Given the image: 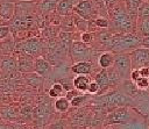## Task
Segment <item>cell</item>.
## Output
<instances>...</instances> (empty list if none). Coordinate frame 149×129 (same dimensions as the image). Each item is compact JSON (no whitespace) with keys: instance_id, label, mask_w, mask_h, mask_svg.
Wrapping results in <instances>:
<instances>
[{"instance_id":"7","label":"cell","mask_w":149,"mask_h":129,"mask_svg":"<svg viewBox=\"0 0 149 129\" xmlns=\"http://www.w3.org/2000/svg\"><path fill=\"white\" fill-rule=\"evenodd\" d=\"M132 120V115L127 107H120L112 112L106 117L107 124H127Z\"/></svg>"},{"instance_id":"19","label":"cell","mask_w":149,"mask_h":129,"mask_svg":"<svg viewBox=\"0 0 149 129\" xmlns=\"http://www.w3.org/2000/svg\"><path fill=\"white\" fill-rule=\"evenodd\" d=\"M72 83H73V87L77 91H79V92H87L88 85H90L91 80H90V78L86 74H77L73 78Z\"/></svg>"},{"instance_id":"9","label":"cell","mask_w":149,"mask_h":129,"mask_svg":"<svg viewBox=\"0 0 149 129\" xmlns=\"http://www.w3.org/2000/svg\"><path fill=\"white\" fill-rule=\"evenodd\" d=\"M130 58H132L133 69L149 66V49L141 46L130 52Z\"/></svg>"},{"instance_id":"27","label":"cell","mask_w":149,"mask_h":129,"mask_svg":"<svg viewBox=\"0 0 149 129\" xmlns=\"http://www.w3.org/2000/svg\"><path fill=\"white\" fill-rule=\"evenodd\" d=\"M70 106H71V101L66 96H59L55 101V108H56V110H58L61 113L69 110Z\"/></svg>"},{"instance_id":"34","label":"cell","mask_w":149,"mask_h":129,"mask_svg":"<svg viewBox=\"0 0 149 129\" xmlns=\"http://www.w3.org/2000/svg\"><path fill=\"white\" fill-rule=\"evenodd\" d=\"M94 38H95V33L93 31H85L80 34V41L85 44H88V45L92 44Z\"/></svg>"},{"instance_id":"32","label":"cell","mask_w":149,"mask_h":129,"mask_svg":"<svg viewBox=\"0 0 149 129\" xmlns=\"http://www.w3.org/2000/svg\"><path fill=\"white\" fill-rule=\"evenodd\" d=\"M149 17V0H144L137 9V19Z\"/></svg>"},{"instance_id":"38","label":"cell","mask_w":149,"mask_h":129,"mask_svg":"<svg viewBox=\"0 0 149 129\" xmlns=\"http://www.w3.org/2000/svg\"><path fill=\"white\" fill-rule=\"evenodd\" d=\"M99 91H100V87H99L98 83H97L95 80H91V83H90V85H88L87 92L91 93V94H95V93H98Z\"/></svg>"},{"instance_id":"6","label":"cell","mask_w":149,"mask_h":129,"mask_svg":"<svg viewBox=\"0 0 149 129\" xmlns=\"http://www.w3.org/2000/svg\"><path fill=\"white\" fill-rule=\"evenodd\" d=\"M70 53H71L72 60L74 63L83 62V60H88L90 62L91 49H90L88 44H85L81 41H73V43L71 45V49H70Z\"/></svg>"},{"instance_id":"36","label":"cell","mask_w":149,"mask_h":129,"mask_svg":"<svg viewBox=\"0 0 149 129\" xmlns=\"http://www.w3.org/2000/svg\"><path fill=\"white\" fill-rule=\"evenodd\" d=\"M122 126L128 129H149V127H147L143 122H129V123L122 124Z\"/></svg>"},{"instance_id":"26","label":"cell","mask_w":149,"mask_h":129,"mask_svg":"<svg viewBox=\"0 0 149 129\" xmlns=\"http://www.w3.org/2000/svg\"><path fill=\"white\" fill-rule=\"evenodd\" d=\"M144 0H123L127 10L135 17H137V9Z\"/></svg>"},{"instance_id":"31","label":"cell","mask_w":149,"mask_h":129,"mask_svg":"<svg viewBox=\"0 0 149 129\" xmlns=\"http://www.w3.org/2000/svg\"><path fill=\"white\" fill-rule=\"evenodd\" d=\"M63 92H64L63 85H62L61 83H54V84L51 85V87L49 88L48 94H49L50 98H56V99H57V98L62 96Z\"/></svg>"},{"instance_id":"25","label":"cell","mask_w":149,"mask_h":129,"mask_svg":"<svg viewBox=\"0 0 149 129\" xmlns=\"http://www.w3.org/2000/svg\"><path fill=\"white\" fill-rule=\"evenodd\" d=\"M73 20H74V26L76 29L79 30L80 33H85L90 30V22L80 16H78L77 14H73Z\"/></svg>"},{"instance_id":"21","label":"cell","mask_w":149,"mask_h":129,"mask_svg":"<svg viewBox=\"0 0 149 129\" xmlns=\"http://www.w3.org/2000/svg\"><path fill=\"white\" fill-rule=\"evenodd\" d=\"M98 64L101 69H108L114 65V53L112 51H104L98 58Z\"/></svg>"},{"instance_id":"13","label":"cell","mask_w":149,"mask_h":129,"mask_svg":"<svg viewBox=\"0 0 149 129\" xmlns=\"http://www.w3.org/2000/svg\"><path fill=\"white\" fill-rule=\"evenodd\" d=\"M15 3L8 1H0V17L10 21L15 15Z\"/></svg>"},{"instance_id":"28","label":"cell","mask_w":149,"mask_h":129,"mask_svg":"<svg viewBox=\"0 0 149 129\" xmlns=\"http://www.w3.org/2000/svg\"><path fill=\"white\" fill-rule=\"evenodd\" d=\"M59 27L62 28V31L72 33L73 27L76 28V26H74V20H73V15H66V16H64L63 20H62L61 23H59Z\"/></svg>"},{"instance_id":"29","label":"cell","mask_w":149,"mask_h":129,"mask_svg":"<svg viewBox=\"0 0 149 129\" xmlns=\"http://www.w3.org/2000/svg\"><path fill=\"white\" fill-rule=\"evenodd\" d=\"M107 70V74H108V79H109V84L111 86H115V85H120L122 83V78L120 77V74L118 73V71L115 70L114 66H111Z\"/></svg>"},{"instance_id":"5","label":"cell","mask_w":149,"mask_h":129,"mask_svg":"<svg viewBox=\"0 0 149 129\" xmlns=\"http://www.w3.org/2000/svg\"><path fill=\"white\" fill-rule=\"evenodd\" d=\"M115 70L118 71V73L120 74V77L122 78V80H127L130 79V74H132V58H130V53H114V65Z\"/></svg>"},{"instance_id":"4","label":"cell","mask_w":149,"mask_h":129,"mask_svg":"<svg viewBox=\"0 0 149 129\" xmlns=\"http://www.w3.org/2000/svg\"><path fill=\"white\" fill-rule=\"evenodd\" d=\"M20 49V52L26 53L33 58H37L44 55V45L43 42L38 37H29L20 43V46L16 45L15 49Z\"/></svg>"},{"instance_id":"11","label":"cell","mask_w":149,"mask_h":129,"mask_svg":"<svg viewBox=\"0 0 149 129\" xmlns=\"http://www.w3.org/2000/svg\"><path fill=\"white\" fill-rule=\"evenodd\" d=\"M34 62H35V58L21 52V55L19 56V59H17V70L22 73H26V74L35 72Z\"/></svg>"},{"instance_id":"30","label":"cell","mask_w":149,"mask_h":129,"mask_svg":"<svg viewBox=\"0 0 149 129\" xmlns=\"http://www.w3.org/2000/svg\"><path fill=\"white\" fill-rule=\"evenodd\" d=\"M26 80L28 81L29 85L34 86V87H40L43 84V77L37 74L36 72H31V73H27L26 76Z\"/></svg>"},{"instance_id":"23","label":"cell","mask_w":149,"mask_h":129,"mask_svg":"<svg viewBox=\"0 0 149 129\" xmlns=\"http://www.w3.org/2000/svg\"><path fill=\"white\" fill-rule=\"evenodd\" d=\"M136 33L142 36H149V17H144V19H137L136 22Z\"/></svg>"},{"instance_id":"12","label":"cell","mask_w":149,"mask_h":129,"mask_svg":"<svg viewBox=\"0 0 149 129\" xmlns=\"http://www.w3.org/2000/svg\"><path fill=\"white\" fill-rule=\"evenodd\" d=\"M16 44L14 37L10 35L0 41V56H9L15 51Z\"/></svg>"},{"instance_id":"39","label":"cell","mask_w":149,"mask_h":129,"mask_svg":"<svg viewBox=\"0 0 149 129\" xmlns=\"http://www.w3.org/2000/svg\"><path fill=\"white\" fill-rule=\"evenodd\" d=\"M10 27L9 26H2V27H0V41L1 40H3V38H6V37H8L9 36V34H10Z\"/></svg>"},{"instance_id":"37","label":"cell","mask_w":149,"mask_h":129,"mask_svg":"<svg viewBox=\"0 0 149 129\" xmlns=\"http://www.w3.org/2000/svg\"><path fill=\"white\" fill-rule=\"evenodd\" d=\"M86 99H87L86 95H77V96H74V98L71 100V106H73V107H79V106H81V105L85 103Z\"/></svg>"},{"instance_id":"16","label":"cell","mask_w":149,"mask_h":129,"mask_svg":"<svg viewBox=\"0 0 149 129\" xmlns=\"http://www.w3.org/2000/svg\"><path fill=\"white\" fill-rule=\"evenodd\" d=\"M121 87V92L125 93L128 96H137L139 95V87L136 86L135 81H133L132 79H127V80H122V83L120 84Z\"/></svg>"},{"instance_id":"17","label":"cell","mask_w":149,"mask_h":129,"mask_svg":"<svg viewBox=\"0 0 149 129\" xmlns=\"http://www.w3.org/2000/svg\"><path fill=\"white\" fill-rule=\"evenodd\" d=\"M0 66L3 71L8 73H13L17 70V60L12 56H1Z\"/></svg>"},{"instance_id":"40","label":"cell","mask_w":149,"mask_h":129,"mask_svg":"<svg viewBox=\"0 0 149 129\" xmlns=\"http://www.w3.org/2000/svg\"><path fill=\"white\" fill-rule=\"evenodd\" d=\"M104 1H105V5H106L107 9L111 10V9H113L115 6H118L122 0H104Z\"/></svg>"},{"instance_id":"45","label":"cell","mask_w":149,"mask_h":129,"mask_svg":"<svg viewBox=\"0 0 149 129\" xmlns=\"http://www.w3.org/2000/svg\"><path fill=\"white\" fill-rule=\"evenodd\" d=\"M2 26H9V22L7 20H3L0 17V27H2Z\"/></svg>"},{"instance_id":"1","label":"cell","mask_w":149,"mask_h":129,"mask_svg":"<svg viewBox=\"0 0 149 129\" xmlns=\"http://www.w3.org/2000/svg\"><path fill=\"white\" fill-rule=\"evenodd\" d=\"M108 19L111 21V27H113L114 34H127L136 31L137 17L133 16L127 10L123 0L113 9L108 10Z\"/></svg>"},{"instance_id":"43","label":"cell","mask_w":149,"mask_h":129,"mask_svg":"<svg viewBox=\"0 0 149 129\" xmlns=\"http://www.w3.org/2000/svg\"><path fill=\"white\" fill-rule=\"evenodd\" d=\"M78 92H79V91H77V89H71V91H68L66 98H68V99H69V100L71 101V100H72V99H73L74 96L79 95V94H78Z\"/></svg>"},{"instance_id":"14","label":"cell","mask_w":149,"mask_h":129,"mask_svg":"<svg viewBox=\"0 0 149 129\" xmlns=\"http://www.w3.org/2000/svg\"><path fill=\"white\" fill-rule=\"evenodd\" d=\"M62 0H41L40 5H38V10L43 16H48L49 14H51L52 12L56 10L58 3Z\"/></svg>"},{"instance_id":"33","label":"cell","mask_w":149,"mask_h":129,"mask_svg":"<svg viewBox=\"0 0 149 129\" xmlns=\"http://www.w3.org/2000/svg\"><path fill=\"white\" fill-rule=\"evenodd\" d=\"M94 23L99 29H108L111 27V21L108 17H97L94 19Z\"/></svg>"},{"instance_id":"3","label":"cell","mask_w":149,"mask_h":129,"mask_svg":"<svg viewBox=\"0 0 149 129\" xmlns=\"http://www.w3.org/2000/svg\"><path fill=\"white\" fill-rule=\"evenodd\" d=\"M133 101L134 100L130 96L126 95L125 93H122L120 91H114V92L100 98L101 106H105L107 109H109V112H112L116 108H120V107L132 106Z\"/></svg>"},{"instance_id":"35","label":"cell","mask_w":149,"mask_h":129,"mask_svg":"<svg viewBox=\"0 0 149 129\" xmlns=\"http://www.w3.org/2000/svg\"><path fill=\"white\" fill-rule=\"evenodd\" d=\"M136 86L140 88V89H146V88H149V78L147 77H140L136 81H135Z\"/></svg>"},{"instance_id":"10","label":"cell","mask_w":149,"mask_h":129,"mask_svg":"<svg viewBox=\"0 0 149 129\" xmlns=\"http://www.w3.org/2000/svg\"><path fill=\"white\" fill-rule=\"evenodd\" d=\"M34 65H35V72L37 74L42 76L43 78L49 77L52 73V65L44 56H40V57L35 58Z\"/></svg>"},{"instance_id":"18","label":"cell","mask_w":149,"mask_h":129,"mask_svg":"<svg viewBox=\"0 0 149 129\" xmlns=\"http://www.w3.org/2000/svg\"><path fill=\"white\" fill-rule=\"evenodd\" d=\"M94 80L98 83L99 87H100V93H104L108 89V87L111 86L109 84V79H108V74H107V70L106 69H101L94 77Z\"/></svg>"},{"instance_id":"41","label":"cell","mask_w":149,"mask_h":129,"mask_svg":"<svg viewBox=\"0 0 149 129\" xmlns=\"http://www.w3.org/2000/svg\"><path fill=\"white\" fill-rule=\"evenodd\" d=\"M140 77H141V74H140L139 69H133V70H132V74H130V79H132L133 81H136Z\"/></svg>"},{"instance_id":"20","label":"cell","mask_w":149,"mask_h":129,"mask_svg":"<svg viewBox=\"0 0 149 129\" xmlns=\"http://www.w3.org/2000/svg\"><path fill=\"white\" fill-rule=\"evenodd\" d=\"M74 1L73 0H62L57 8H56V13L59 15V16H66V15H70L71 12H73V8H74Z\"/></svg>"},{"instance_id":"8","label":"cell","mask_w":149,"mask_h":129,"mask_svg":"<svg viewBox=\"0 0 149 129\" xmlns=\"http://www.w3.org/2000/svg\"><path fill=\"white\" fill-rule=\"evenodd\" d=\"M73 13L77 14L78 16L90 21L94 20V17H99L97 12L94 10L91 0H80L77 2V5L73 8Z\"/></svg>"},{"instance_id":"2","label":"cell","mask_w":149,"mask_h":129,"mask_svg":"<svg viewBox=\"0 0 149 129\" xmlns=\"http://www.w3.org/2000/svg\"><path fill=\"white\" fill-rule=\"evenodd\" d=\"M142 46V36L136 31L127 34H114L111 45L113 53H130L132 51Z\"/></svg>"},{"instance_id":"24","label":"cell","mask_w":149,"mask_h":129,"mask_svg":"<svg viewBox=\"0 0 149 129\" xmlns=\"http://www.w3.org/2000/svg\"><path fill=\"white\" fill-rule=\"evenodd\" d=\"M91 2L99 17H108V9L104 0H91Z\"/></svg>"},{"instance_id":"42","label":"cell","mask_w":149,"mask_h":129,"mask_svg":"<svg viewBox=\"0 0 149 129\" xmlns=\"http://www.w3.org/2000/svg\"><path fill=\"white\" fill-rule=\"evenodd\" d=\"M139 71H140L141 77H147V78H149V66L140 67V69H139Z\"/></svg>"},{"instance_id":"44","label":"cell","mask_w":149,"mask_h":129,"mask_svg":"<svg viewBox=\"0 0 149 129\" xmlns=\"http://www.w3.org/2000/svg\"><path fill=\"white\" fill-rule=\"evenodd\" d=\"M142 46H143V48L149 49V36L142 37Z\"/></svg>"},{"instance_id":"22","label":"cell","mask_w":149,"mask_h":129,"mask_svg":"<svg viewBox=\"0 0 149 129\" xmlns=\"http://www.w3.org/2000/svg\"><path fill=\"white\" fill-rule=\"evenodd\" d=\"M73 33H69V31H59L58 33V40L62 44V46L66 50L70 51L71 45L73 43Z\"/></svg>"},{"instance_id":"15","label":"cell","mask_w":149,"mask_h":129,"mask_svg":"<svg viewBox=\"0 0 149 129\" xmlns=\"http://www.w3.org/2000/svg\"><path fill=\"white\" fill-rule=\"evenodd\" d=\"M71 72L77 74H90L92 72V63L88 60H83V62H77L70 67Z\"/></svg>"}]
</instances>
